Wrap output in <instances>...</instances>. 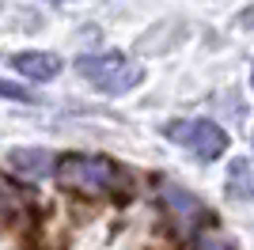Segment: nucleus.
<instances>
[{
	"instance_id": "5",
	"label": "nucleus",
	"mask_w": 254,
	"mask_h": 250,
	"mask_svg": "<svg viewBox=\"0 0 254 250\" xmlns=\"http://www.w3.org/2000/svg\"><path fill=\"white\" fill-rule=\"evenodd\" d=\"M8 159H11V167L27 178H42V175H50V167H57L46 148H11Z\"/></svg>"
},
{
	"instance_id": "8",
	"label": "nucleus",
	"mask_w": 254,
	"mask_h": 250,
	"mask_svg": "<svg viewBox=\"0 0 254 250\" xmlns=\"http://www.w3.org/2000/svg\"><path fill=\"white\" fill-rule=\"evenodd\" d=\"M53 4H64V0H53Z\"/></svg>"
},
{
	"instance_id": "4",
	"label": "nucleus",
	"mask_w": 254,
	"mask_h": 250,
	"mask_svg": "<svg viewBox=\"0 0 254 250\" xmlns=\"http://www.w3.org/2000/svg\"><path fill=\"white\" fill-rule=\"evenodd\" d=\"M11 64L19 68V76H27V80H34V83H46V80H53V76L61 72V57H57V53H42V50L15 53Z\"/></svg>"
},
{
	"instance_id": "9",
	"label": "nucleus",
	"mask_w": 254,
	"mask_h": 250,
	"mask_svg": "<svg viewBox=\"0 0 254 250\" xmlns=\"http://www.w3.org/2000/svg\"><path fill=\"white\" fill-rule=\"evenodd\" d=\"M251 83H254V76H251Z\"/></svg>"
},
{
	"instance_id": "7",
	"label": "nucleus",
	"mask_w": 254,
	"mask_h": 250,
	"mask_svg": "<svg viewBox=\"0 0 254 250\" xmlns=\"http://www.w3.org/2000/svg\"><path fill=\"white\" fill-rule=\"evenodd\" d=\"M0 99H8V103H38L34 91H27L19 83H8V80H0Z\"/></svg>"
},
{
	"instance_id": "1",
	"label": "nucleus",
	"mask_w": 254,
	"mask_h": 250,
	"mask_svg": "<svg viewBox=\"0 0 254 250\" xmlns=\"http://www.w3.org/2000/svg\"><path fill=\"white\" fill-rule=\"evenodd\" d=\"M57 175V186L68 189V193H84V197H103L118 186L122 171L114 167V159L106 156H80V152H68V156L57 159L53 167Z\"/></svg>"
},
{
	"instance_id": "6",
	"label": "nucleus",
	"mask_w": 254,
	"mask_h": 250,
	"mask_svg": "<svg viewBox=\"0 0 254 250\" xmlns=\"http://www.w3.org/2000/svg\"><path fill=\"white\" fill-rule=\"evenodd\" d=\"M228 189L235 197H254V159L239 156L228 167Z\"/></svg>"
},
{
	"instance_id": "2",
	"label": "nucleus",
	"mask_w": 254,
	"mask_h": 250,
	"mask_svg": "<svg viewBox=\"0 0 254 250\" xmlns=\"http://www.w3.org/2000/svg\"><path fill=\"white\" fill-rule=\"evenodd\" d=\"M76 68H80L84 80H91L99 91H106V95L129 91V87H137L140 76H144L126 53H118V50H110V53H87V57L76 61Z\"/></svg>"
},
{
	"instance_id": "3",
	"label": "nucleus",
	"mask_w": 254,
	"mask_h": 250,
	"mask_svg": "<svg viewBox=\"0 0 254 250\" xmlns=\"http://www.w3.org/2000/svg\"><path fill=\"white\" fill-rule=\"evenodd\" d=\"M163 136L175 140V144H182V148H190L201 163H212V159H220L224 152H228V133H224L216 122H209V118L171 122L167 129H163Z\"/></svg>"
}]
</instances>
